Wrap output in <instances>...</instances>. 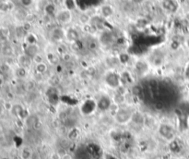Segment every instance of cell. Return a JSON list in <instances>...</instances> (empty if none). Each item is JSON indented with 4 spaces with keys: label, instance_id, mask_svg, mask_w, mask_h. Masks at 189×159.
Masks as SVG:
<instances>
[{
    "label": "cell",
    "instance_id": "obj_1",
    "mask_svg": "<svg viewBox=\"0 0 189 159\" xmlns=\"http://www.w3.org/2000/svg\"><path fill=\"white\" fill-rule=\"evenodd\" d=\"M134 113H135V110H133L132 108L127 106H119V108L114 112L113 117L114 121L119 125H127L132 122Z\"/></svg>",
    "mask_w": 189,
    "mask_h": 159
},
{
    "label": "cell",
    "instance_id": "obj_2",
    "mask_svg": "<svg viewBox=\"0 0 189 159\" xmlns=\"http://www.w3.org/2000/svg\"><path fill=\"white\" fill-rule=\"evenodd\" d=\"M158 132L164 140L168 141H174L175 138V129L172 125L169 123H161L158 126Z\"/></svg>",
    "mask_w": 189,
    "mask_h": 159
},
{
    "label": "cell",
    "instance_id": "obj_3",
    "mask_svg": "<svg viewBox=\"0 0 189 159\" xmlns=\"http://www.w3.org/2000/svg\"><path fill=\"white\" fill-rule=\"evenodd\" d=\"M71 17H72L71 12L68 9H64L57 14V20L61 23H68L70 20H71Z\"/></svg>",
    "mask_w": 189,
    "mask_h": 159
},
{
    "label": "cell",
    "instance_id": "obj_4",
    "mask_svg": "<svg viewBox=\"0 0 189 159\" xmlns=\"http://www.w3.org/2000/svg\"><path fill=\"white\" fill-rule=\"evenodd\" d=\"M18 60H19L20 66L21 68H24V69H27L28 67H30L31 63H33V58H30V57H28V55H25V54L20 55Z\"/></svg>",
    "mask_w": 189,
    "mask_h": 159
},
{
    "label": "cell",
    "instance_id": "obj_5",
    "mask_svg": "<svg viewBox=\"0 0 189 159\" xmlns=\"http://www.w3.org/2000/svg\"><path fill=\"white\" fill-rule=\"evenodd\" d=\"M37 54H39V47L36 45V44H28L27 48L25 50V55H27L30 58H33Z\"/></svg>",
    "mask_w": 189,
    "mask_h": 159
},
{
    "label": "cell",
    "instance_id": "obj_6",
    "mask_svg": "<svg viewBox=\"0 0 189 159\" xmlns=\"http://www.w3.org/2000/svg\"><path fill=\"white\" fill-rule=\"evenodd\" d=\"M162 7L170 12H175L177 9V4L174 0H163Z\"/></svg>",
    "mask_w": 189,
    "mask_h": 159
},
{
    "label": "cell",
    "instance_id": "obj_7",
    "mask_svg": "<svg viewBox=\"0 0 189 159\" xmlns=\"http://www.w3.org/2000/svg\"><path fill=\"white\" fill-rule=\"evenodd\" d=\"M51 37L56 40V41H58V40H62L64 37H67V31H64L62 29H54L52 31L51 34Z\"/></svg>",
    "mask_w": 189,
    "mask_h": 159
},
{
    "label": "cell",
    "instance_id": "obj_8",
    "mask_svg": "<svg viewBox=\"0 0 189 159\" xmlns=\"http://www.w3.org/2000/svg\"><path fill=\"white\" fill-rule=\"evenodd\" d=\"M114 14V9L111 6L109 5H105L102 6L101 9V15L102 18H109Z\"/></svg>",
    "mask_w": 189,
    "mask_h": 159
},
{
    "label": "cell",
    "instance_id": "obj_9",
    "mask_svg": "<svg viewBox=\"0 0 189 159\" xmlns=\"http://www.w3.org/2000/svg\"><path fill=\"white\" fill-rule=\"evenodd\" d=\"M33 155V152L30 147H23L20 151V158L21 159H31Z\"/></svg>",
    "mask_w": 189,
    "mask_h": 159
},
{
    "label": "cell",
    "instance_id": "obj_10",
    "mask_svg": "<svg viewBox=\"0 0 189 159\" xmlns=\"http://www.w3.org/2000/svg\"><path fill=\"white\" fill-rule=\"evenodd\" d=\"M47 69H48V67H47L46 63H44V62L39 63V64L35 65V73L43 75L47 71Z\"/></svg>",
    "mask_w": 189,
    "mask_h": 159
},
{
    "label": "cell",
    "instance_id": "obj_11",
    "mask_svg": "<svg viewBox=\"0 0 189 159\" xmlns=\"http://www.w3.org/2000/svg\"><path fill=\"white\" fill-rule=\"evenodd\" d=\"M125 101V94L124 93H117L115 94L114 98H113V103L114 105L120 106L121 105H123Z\"/></svg>",
    "mask_w": 189,
    "mask_h": 159
},
{
    "label": "cell",
    "instance_id": "obj_12",
    "mask_svg": "<svg viewBox=\"0 0 189 159\" xmlns=\"http://www.w3.org/2000/svg\"><path fill=\"white\" fill-rule=\"evenodd\" d=\"M67 37L70 40H72L73 42H76L78 39V34L75 30H70V31H67Z\"/></svg>",
    "mask_w": 189,
    "mask_h": 159
},
{
    "label": "cell",
    "instance_id": "obj_13",
    "mask_svg": "<svg viewBox=\"0 0 189 159\" xmlns=\"http://www.w3.org/2000/svg\"><path fill=\"white\" fill-rule=\"evenodd\" d=\"M11 9V7H10V3H7V2H2L0 3V11H3V12H7Z\"/></svg>",
    "mask_w": 189,
    "mask_h": 159
},
{
    "label": "cell",
    "instance_id": "obj_14",
    "mask_svg": "<svg viewBox=\"0 0 189 159\" xmlns=\"http://www.w3.org/2000/svg\"><path fill=\"white\" fill-rule=\"evenodd\" d=\"M132 93L135 95V96H139V93H141V88L139 85H134L131 89Z\"/></svg>",
    "mask_w": 189,
    "mask_h": 159
},
{
    "label": "cell",
    "instance_id": "obj_15",
    "mask_svg": "<svg viewBox=\"0 0 189 159\" xmlns=\"http://www.w3.org/2000/svg\"><path fill=\"white\" fill-rule=\"evenodd\" d=\"M66 7L67 9L71 10L75 7V0H66Z\"/></svg>",
    "mask_w": 189,
    "mask_h": 159
},
{
    "label": "cell",
    "instance_id": "obj_16",
    "mask_svg": "<svg viewBox=\"0 0 189 159\" xmlns=\"http://www.w3.org/2000/svg\"><path fill=\"white\" fill-rule=\"evenodd\" d=\"M33 62L36 64H39V63L43 62V58H42V55H40V54H37L34 58H33Z\"/></svg>",
    "mask_w": 189,
    "mask_h": 159
},
{
    "label": "cell",
    "instance_id": "obj_17",
    "mask_svg": "<svg viewBox=\"0 0 189 159\" xmlns=\"http://www.w3.org/2000/svg\"><path fill=\"white\" fill-rule=\"evenodd\" d=\"M34 86H35V82L34 81H29L26 83V89L28 91H33L34 89Z\"/></svg>",
    "mask_w": 189,
    "mask_h": 159
},
{
    "label": "cell",
    "instance_id": "obj_18",
    "mask_svg": "<svg viewBox=\"0 0 189 159\" xmlns=\"http://www.w3.org/2000/svg\"><path fill=\"white\" fill-rule=\"evenodd\" d=\"M27 42L29 44H36V40H35V37L33 35V34H28L27 36Z\"/></svg>",
    "mask_w": 189,
    "mask_h": 159
},
{
    "label": "cell",
    "instance_id": "obj_19",
    "mask_svg": "<svg viewBox=\"0 0 189 159\" xmlns=\"http://www.w3.org/2000/svg\"><path fill=\"white\" fill-rule=\"evenodd\" d=\"M45 11H46V13L48 14V15H51V14H53L54 13V5H48L46 7H45Z\"/></svg>",
    "mask_w": 189,
    "mask_h": 159
},
{
    "label": "cell",
    "instance_id": "obj_20",
    "mask_svg": "<svg viewBox=\"0 0 189 159\" xmlns=\"http://www.w3.org/2000/svg\"><path fill=\"white\" fill-rule=\"evenodd\" d=\"M13 106H14L11 104V103H9V102H5L4 104H3V107H4L6 110H9V111L12 110Z\"/></svg>",
    "mask_w": 189,
    "mask_h": 159
},
{
    "label": "cell",
    "instance_id": "obj_21",
    "mask_svg": "<svg viewBox=\"0 0 189 159\" xmlns=\"http://www.w3.org/2000/svg\"><path fill=\"white\" fill-rule=\"evenodd\" d=\"M89 20H90V18L88 17V16H85V15H83L82 17L80 19V22H82L83 24H87V23L89 22Z\"/></svg>",
    "mask_w": 189,
    "mask_h": 159
},
{
    "label": "cell",
    "instance_id": "obj_22",
    "mask_svg": "<svg viewBox=\"0 0 189 159\" xmlns=\"http://www.w3.org/2000/svg\"><path fill=\"white\" fill-rule=\"evenodd\" d=\"M20 2L24 7H29L33 3V0H20Z\"/></svg>",
    "mask_w": 189,
    "mask_h": 159
},
{
    "label": "cell",
    "instance_id": "obj_23",
    "mask_svg": "<svg viewBox=\"0 0 189 159\" xmlns=\"http://www.w3.org/2000/svg\"><path fill=\"white\" fill-rule=\"evenodd\" d=\"M61 159H73V157L70 154H65L61 156Z\"/></svg>",
    "mask_w": 189,
    "mask_h": 159
},
{
    "label": "cell",
    "instance_id": "obj_24",
    "mask_svg": "<svg viewBox=\"0 0 189 159\" xmlns=\"http://www.w3.org/2000/svg\"><path fill=\"white\" fill-rule=\"evenodd\" d=\"M89 47L91 49H94V48H96V47H97V44L95 42H91L90 44H89Z\"/></svg>",
    "mask_w": 189,
    "mask_h": 159
},
{
    "label": "cell",
    "instance_id": "obj_25",
    "mask_svg": "<svg viewBox=\"0 0 189 159\" xmlns=\"http://www.w3.org/2000/svg\"><path fill=\"white\" fill-rule=\"evenodd\" d=\"M178 159H187L186 157H185V156H181V157H179Z\"/></svg>",
    "mask_w": 189,
    "mask_h": 159
},
{
    "label": "cell",
    "instance_id": "obj_26",
    "mask_svg": "<svg viewBox=\"0 0 189 159\" xmlns=\"http://www.w3.org/2000/svg\"><path fill=\"white\" fill-rule=\"evenodd\" d=\"M186 44H187V45H188V46H189V39H188V40H187V42H186Z\"/></svg>",
    "mask_w": 189,
    "mask_h": 159
},
{
    "label": "cell",
    "instance_id": "obj_27",
    "mask_svg": "<svg viewBox=\"0 0 189 159\" xmlns=\"http://www.w3.org/2000/svg\"><path fill=\"white\" fill-rule=\"evenodd\" d=\"M135 1H138V0H135Z\"/></svg>",
    "mask_w": 189,
    "mask_h": 159
}]
</instances>
